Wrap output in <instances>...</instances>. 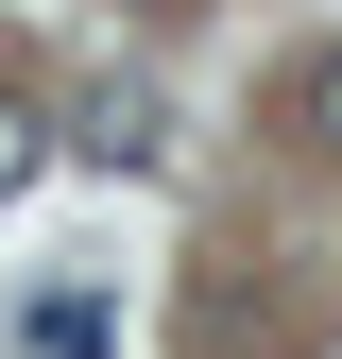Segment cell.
<instances>
[{"label": "cell", "instance_id": "6da1fadb", "mask_svg": "<svg viewBox=\"0 0 342 359\" xmlns=\"http://www.w3.org/2000/svg\"><path fill=\"white\" fill-rule=\"evenodd\" d=\"M69 154H86V171H171V103H154L137 69H103L86 120H69Z\"/></svg>", "mask_w": 342, "mask_h": 359}, {"label": "cell", "instance_id": "7a4b0ae2", "mask_svg": "<svg viewBox=\"0 0 342 359\" xmlns=\"http://www.w3.org/2000/svg\"><path fill=\"white\" fill-rule=\"evenodd\" d=\"M34 171H52V120H34V103H0V205H18Z\"/></svg>", "mask_w": 342, "mask_h": 359}, {"label": "cell", "instance_id": "3957f363", "mask_svg": "<svg viewBox=\"0 0 342 359\" xmlns=\"http://www.w3.org/2000/svg\"><path fill=\"white\" fill-rule=\"evenodd\" d=\"M308 137H325V154H342V52H325V69H308Z\"/></svg>", "mask_w": 342, "mask_h": 359}]
</instances>
